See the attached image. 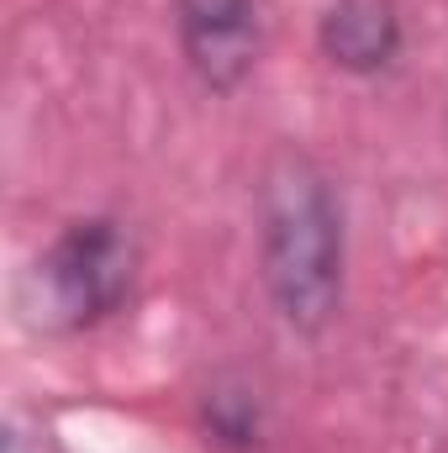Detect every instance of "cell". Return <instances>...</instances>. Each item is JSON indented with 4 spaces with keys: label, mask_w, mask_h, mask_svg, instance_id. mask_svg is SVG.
<instances>
[{
    "label": "cell",
    "mask_w": 448,
    "mask_h": 453,
    "mask_svg": "<svg viewBox=\"0 0 448 453\" xmlns=\"http://www.w3.org/2000/svg\"><path fill=\"white\" fill-rule=\"evenodd\" d=\"M137 264V237L116 217H74L32 258L21 280V311L42 333L101 327L132 301Z\"/></svg>",
    "instance_id": "2"
},
{
    "label": "cell",
    "mask_w": 448,
    "mask_h": 453,
    "mask_svg": "<svg viewBox=\"0 0 448 453\" xmlns=\"http://www.w3.org/2000/svg\"><path fill=\"white\" fill-rule=\"evenodd\" d=\"M348 226L333 180L306 153H280L259 190V269L290 333H322L343 306Z\"/></svg>",
    "instance_id": "1"
},
{
    "label": "cell",
    "mask_w": 448,
    "mask_h": 453,
    "mask_svg": "<svg viewBox=\"0 0 448 453\" xmlns=\"http://www.w3.org/2000/svg\"><path fill=\"white\" fill-rule=\"evenodd\" d=\"M174 32L190 74L232 96L264 58V0H180Z\"/></svg>",
    "instance_id": "3"
},
{
    "label": "cell",
    "mask_w": 448,
    "mask_h": 453,
    "mask_svg": "<svg viewBox=\"0 0 448 453\" xmlns=\"http://www.w3.org/2000/svg\"><path fill=\"white\" fill-rule=\"evenodd\" d=\"M401 11L396 0H333L317 21V48L343 74H385L401 58Z\"/></svg>",
    "instance_id": "4"
}]
</instances>
